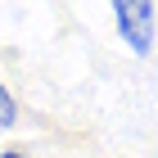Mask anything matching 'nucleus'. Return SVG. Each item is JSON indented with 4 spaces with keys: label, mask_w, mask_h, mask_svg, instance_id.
I'll use <instances>...</instances> for the list:
<instances>
[{
    "label": "nucleus",
    "mask_w": 158,
    "mask_h": 158,
    "mask_svg": "<svg viewBox=\"0 0 158 158\" xmlns=\"http://www.w3.org/2000/svg\"><path fill=\"white\" fill-rule=\"evenodd\" d=\"M14 118H18V104H14V95L0 86V131H9V127H14Z\"/></svg>",
    "instance_id": "nucleus-2"
},
{
    "label": "nucleus",
    "mask_w": 158,
    "mask_h": 158,
    "mask_svg": "<svg viewBox=\"0 0 158 158\" xmlns=\"http://www.w3.org/2000/svg\"><path fill=\"white\" fill-rule=\"evenodd\" d=\"M113 18H118L122 41L135 54H149L154 50V5L149 0H118L113 5Z\"/></svg>",
    "instance_id": "nucleus-1"
},
{
    "label": "nucleus",
    "mask_w": 158,
    "mask_h": 158,
    "mask_svg": "<svg viewBox=\"0 0 158 158\" xmlns=\"http://www.w3.org/2000/svg\"><path fill=\"white\" fill-rule=\"evenodd\" d=\"M0 158H23V154H18V149H5V154H0Z\"/></svg>",
    "instance_id": "nucleus-3"
}]
</instances>
